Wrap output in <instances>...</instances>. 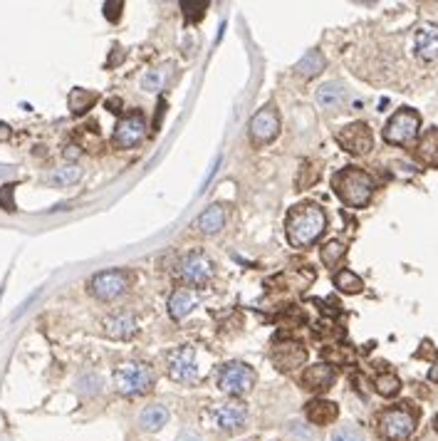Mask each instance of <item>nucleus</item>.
<instances>
[{"mask_svg":"<svg viewBox=\"0 0 438 441\" xmlns=\"http://www.w3.org/2000/svg\"><path fill=\"white\" fill-rule=\"evenodd\" d=\"M327 228V216L317 204H297L287 213L285 233L292 248H309Z\"/></svg>","mask_w":438,"mask_h":441,"instance_id":"f257e3e1","label":"nucleus"},{"mask_svg":"<svg viewBox=\"0 0 438 441\" xmlns=\"http://www.w3.org/2000/svg\"><path fill=\"white\" fill-rule=\"evenodd\" d=\"M334 193L352 208H364L374 196V179L366 174L364 169L347 166L332 176Z\"/></svg>","mask_w":438,"mask_h":441,"instance_id":"f03ea898","label":"nucleus"},{"mask_svg":"<svg viewBox=\"0 0 438 441\" xmlns=\"http://www.w3.org/2000/svg\"><path fill=\"white\" fill-rule=\"evenodd\" d=\"M154 385V372L144 362H124L114 369V387L124 397L144 394Z\"/></svg>","mask_w":438,"mask_h":441,"instance_id":"7ed1b4c3","label":"nucleus"},{"mask_svg":"<svg viewBox=\"0 0 438 441\" xmlns=\"http://www.w3.org/2000/svg\"><path fill=\"white\" fill-rule=\"evenodd\" d=\"M416 429V411L402 404V407H391V409L379 414V434L389 441H404L414 434Z\"/></svg>","mask_w":438,"mask_h":441,"instance_id":"20e7f679","label":"nucleus"},{"mask_svg":"<svg viewBox=\"0 0 438 441\" xmlns=\"http://www.w3.org/2000/svg\"><path fill=\"white\" fill-rule=\"evenodd\" d=\"M419 127H421L419 112L404 107V109H399V112L386 122V127H384V139L389 144L404 147V144H411L419 137Z\"/></svg>","mask_w":438,"mask_h":441,"instance_id":"39448f33","label":"nucleus"},{"mask_svg":"<svg viewBox=\"0 0 438 441\" xmlns=\"http://www.w3.org/2000/svg\"><path fill=\"white\" fill-rule=\"evenodd\" d=\"M218 387L230 397H241L255 387V369L243 362H230L218 372Z\"/></svg>","mask_w":438,"mask_h":441,"instance_id":"423d86ee","label":"nucleus"},{"mask_svg":"<svg viewBox=\"0 0 438 441\" xmlns=\"http://www.w3.org/2000/svg\"><path fill=\"white\" fill-rule=\"evenodd\" d=\"M129 288V273L122 268H111V270H99L89 280V292L97 300H114Z\"/></svg>","mask_w":438,"mask_h":441,"instance_id":"0eeeda50","label":"nucleus"},{"mask_svg":"<svg viewBox=\"0 0 438 441\" xmlns=\"http://www.w3.org/2000/svg\"><path fill=\"white\" fill-rule=\"evenodd\" d=\"M337 144L349 154L364 156L374 147V134H371V129L364 122H354V125H347L337 131Z\"/></svg>","mask_w":438,"mask_h":441,"instance_id":"6e6552de","label":"nucleus"},{"mask_svg":"<svg viewBox=\"0 0 438 441\" xmlns=\"http://www.w3.org/2000/svg\"><path fill=\"white\" fill-rule=\"evenodd\" d=\"M168 374L173 382L179 385H193L198 379V367H196V352L193 347H176L166 354Z\"/></svg>","mask_w":438,"mask_h":441,"instance_id":"1a4fd4ad","label":"nucleus"},{"mask_svg":"<svg viewBox=\"0 0 438 441\" xmlns=\"http://www.w3.org/2000/svg\"><path fill=\"white\" fill-rule=\"evenodd\" d=\"M144 137H146V117L136 109V112L119 119L111 142H114V147H119V149H131L136 144H142Z\"/></svg>","mask_w":438,"mask_h":441,"instance_id":"9d476101","label":"nucleus"},{"mask_svg":"<svg viewBox=\"0 0 438 441\" xmlns=\"http://www.w3.org/2000/svg\"><path fill=\"white\" fill-rule=\"evenodd\" d=\"M250 142L255 147H263V144H270L272 139L280 134V114L275 112V107H263L253 114L250 119Z\"/></svg>","mask_w":438,"mask_h":441,"instance_id":"9b49d317","label":"nucleus"},{"mask_svg":"<svg viewBox=\"0 0 438 441\" xmlns=\"http://www.w3.org/2000/svg\"><path fill=\"white\" fill-rule=\"evenodd\" d=\"M179 278L188 286H204L213 278V263L201 250H193L179 263Z\"/></svg>","mask_w":438,"mask_h":441,"instance_id":"f8f14e48","label":"nucleus"},{"mask_svg":"<svg viewBox=\"0 0 438 441\" xmlns=\"http://www.w3.org/2000/svg\"><path fill=\"white\" fill-rule=\"evenodd\" d=\"M270 360L280 372H292V369H297V367H303L305 362H307V349H305L300 342L278 340L272 345Z\"/></svg>","mask_w":438,"mask_h":441,"instance_id":"ddd939ff","label":"nucleus"},{"mask_svg":"<svg viewBox=\"0 0 438 441\" xmlns=\"http://www.w3.org/2000/svg\"><path fill=\"white\" fill-rule=\"evenodd\" d=\"M210 419L216 424L221 431H228V434H235V431H241L248 422V411L243 404L238 402H223V404H216L213 411H210Z\"/></svg>","mask_w":438,"mask_h":441,"instance_id":"4468645a","label":"nucleus"},{"mask_svg":"<svg viewBox=\"0 0 438 441\" xmlns=\"http://www.w3.org/2000/svg\"><path fill=\"white\" fill-rule=\"evenodd\" d=\"M334 385V367L327 362L307 367L303 372V387L307 391H325Z\"/></svg>","mask_w":438,"mask_h":441,"instance_id":"2eb2a0df","label":"nucleus"},{"mask_svg":"<svg viewBox=\"0 0 438 441\" xmlns=\"http://www.w3.org/2000/svg\"><path fill=\"white\" fill-rule=\"evenodd\" d=\"M136 332V320L131 312H114L105 320V335L111 340H129Z\"/></svg>","mask_w":438,"mask_h":441,"instance_id":"dca6fc26","label":"nucleus"},{"mask_svg":"<svg viewBox=\"0 0 438 441\" xmlns=\"http://www.w3.org/2000/svg\"><path fill=\"white\" fill-rule=\"evenodd\" d=\"M416 55L421 60H438V28L436 25H421L416 30Z\"/></svg>","mask_w":438,"mask_h":441,"instance_id":"f3484780","label":"nucleus"},{"mask_svg":"<svg viewBox=\"0 0 438 441\" xmlns=\"http://www.w3.org/2000/svg\"><path fill=\"white\" fill-rule=\"evenodd\" d=\"M196 305H198L196 292H193L191 288H179V290L168 298V315H171L173 320H184L186 315H191Z\"/></svg>","mask_w":438,"mask_h":441,"instance_id":"a211bd4d","label":"nucleus"},{"mask_svg":"<svg viewBox=\"0 0 438 441\" xmlns=\"http://www.w3.org/2000/svg\"><path fill=\"white\" fill-rule=\"evenodd\" d=\"M315 100H317V105H320L322 109H337V107L344 105L347 89H344V85H342V82L329 80V82H325V85H320V87H317Z\"/></svg>","mask_w":438,"mask_h":441,"instance_id":"6ab92c4d","label":"nucleus"},{"mask_svg":"<svg viewBox=\"0 0 438 441\" xmlns=\"http://www.w3.org/2000/svg\"><path fill=\"white\" fill-rule=\"evenodd\" d=\"M223 226H226V206H221V204L208 206L196 221V228L201 230L204 236H216Z\"/></svg>","mask_w":438,"mask_h":441,"instance_id":"aec40b11","label":"nucleus"},{"mask_svg":"<svg viewBox=\"0 0 438 441\" xmlns=\"http://www.w3.org/2000/svg\"><path fill=\"white\" fill-rule=\"evenodd\" d=\"M340 409H337V404L334 402H327V399H312L307 404V419L317 427H325V424H332L337 419Z\"/></svg>","mask_w":438,"mask_h":441,"instance_id":"412c9836","label":"nucleus"},{"mask_svg":"<svg viewBox=\"0 0 438 441\" xmlns=\"http://www.w3.org/2000/svg\"><path fill=\"white\" fill-rule=\"evenodd\" d=\"M416 159L426 166H438V129H428L416 147Z\"/></svg>","mask_w":438,"mask_h":441,"instance_id":"4be33fe9","label":"nucleus"},{"mask_svg":"<svg viewBox=\"0 0 438 441\" xmlns=\"http://www.w3.org/2000/svg\"><path fill=\"white\" fill-rule=\"evenodd\" d=\"M168 422V409L166 407H161V404H151L146 409L139 414V427L144 431H159L161 427H166Z\"/></svg>","mask_w":438,"mask_h":441,"instance_id":"5701e85b","label":"nucleus"},{"mask_svg":"<svg viewBox=\"0 0 438 441\" xmlns=\"http://www.w3.org/2000/svg\"><path fill=\"white\" fill-rule=\"evenodd\" d=\"M325 69V55L320 50H309L305 52V57L295 65V75L305 77V80H312Z\"/></svg>","mask_w":438,"mask_h":441,"instance_id":"b1692460","label":"nucleus"},{"mask_svg":"<svg viewBox=\"0 0 438 441\" xmlns=\"http://www.w3.org/2000/svg\"><path fill=\"white\" fill-rule=\"evenodd\" d=\"M94 102H97V92H92V89H72L67 97V105H69V112L72 114H85L87 109H92Z\"/></svg>","mask_w":438,"mask_h":441,"instance_id":"393cba45","label":"nucleus"},{"mask_svg":"<svg viewBox=\"0 0 438 441\" xmlns=\"http://www.w3.org/2000/svg\"><path fill=\"white\" fill-rule=\"evenodd\" d=\"M80 179H82V169L77 166V164H67V166L55 169V171L50 174L47 181L52 184V186L67 189V186H72V184H77Z\"/></svg>","mask_w":438,"mask_h":441,"instance_id":"a878e982","label":"nucleus"},{"mask_svg":"<svg viewBox=\"0 0 438 441\" xmlns=\"http://www.w3.org/2000/svg\"><path fill=\"white\" fill-rule=\"evenodd\" d=\"M334 288L342 292H347V295H357V292L364 290V280L359 278L357 273H352V270H340V273L334 275Z\"/></svg>","mask_w":438,"mask_h":441,"instance_id":"bb28decb","label":"nucleus"},{"mask_svg":"<svg viewBox=\"0 0 438 441\" xmlns=\"http://www.w3.org/2000/svg\"><path fill=\"white\" fill-rule=\"evenodd\" d=\"M322 263L327 268H337L342 263V258L347 255V246L342 241H329L325 248H322Z\"/></svg>","mask_w":438,"mask_h":441,"instance_id":"cd10ccee","label":"nucleus"},{"mask_svg":"<svg viewBox=\"0 0 438 441\" xmlns=\"http://www.w3.org/2000/svg\"><path fill=\"white\" fill-rule=\"evenodd\" d=\"M374 387H377V391L382 394V397H394V394H399V389H402V382H399L396 374L384 372L374 379Z\"/></svg>","mask_w":438,"mask_h":441,"instance_id":"c85d7f7f","label":"nucleus"},{"mask_svg":"<svg viewBox=\"0 0 438 441\" xmlns=\"http://www.w3.org/2000/svg\"><path fill=\"white\" fill-rule=\"evenodd\" d=\"M168 80V69H151V72H146V77H144L142 87L146 89V92H161L164 89V85H166Z\"/></svg>","mask_w":438,"mask_h":441,"instance_id":"c756f323","label":"nucleus"},{"mask_svg":"<svg viewBox=\"0 0 438 441\" xmlns=\"http://www.w3.org/2000/svg\"><path fill=\"white\" fill-rule=\"evenodd\" d=\"M181 8H184V18L188 20V23H198V20L204 18L206 10H208V3H204V0H198V3H181Z\"/></svg>","mask_w":438,"mask_h":441,"instance_id":"7c9ffc66","label":"nucleus"},{"mask_svg":"<svg viewBox=\"0 0 438 441\" xmlns=\"http://www.w3.org/2000/svg\"><path fill=\"white\" fill-rule=\"evenodd\" d=\"M332 441H364V434H362V431H359L357 427H352V424H347V427L334 429Z\"/></svg>","mask_w":438,"mask_h":441,"instance_id":"2f4dec72","label":"nucleus"},{"mask_svg":"<svg viewBox=\"0 0 438 441\" xmlns=\"http://www.w3.org/2000/svg\"><path fill=\"white\" fill-rule=\"evenodd\" d=\"M287 434L295 436V439H300V441H315V431H312L309 427H305L303 422L287 424Z\"/></svg>","mask_w":438,"mask_h":441,"instance_id":"473e14b6","label":"nucleus"},{"mask_svg":"<svg viewBox=\"0 0 438 441\" xmlns=\"http://www.w3.org/2000/svg\"><path fill=\"white\" fill-rule=\"evenodd\" d=\"M12 191L15 186L8 184V186H0V206L6 208V211H15V204H12Z\"/></svg>","mask_w":438,"mask_h":441,"instance_id":"72a5a7b5","label":"nucleus"},{"mask_svg":"<svg viewBox=\"0 0 438 441\" xmlns=\"http://www.w3.org/2000/svg\"><path fill=\"white\" fill-rule=\"evenodd\" d=\"M124 8L122 0H114V3H105V15L111 20V23H117L119 20V10Z\"/></svg>","mask_w":438,"mask_h":441,"instance_id":"f704fd0d","label":"nucleus"},{"mask_svg":"<svg viewBox=\"0 0 438 441\" xmlns=\"http://www.w3.org/2000/svg\"><path fill=\"white\" fill-rule=\"evenodd\" d=\"M99 385H102V382H99V379L94 377V374H89L87 379H80L82 391H87V394H97V391H99Z\"/></svg>","mask_w":438,"mask_h":441,"instance_id":"c9c22d12","label":"nucleus"},{"mask_svg":"<svg viewBox=\"0 0 438 441\" xmlns=\"http://www.w3.org/2000/svg\"><path fill=\"white\" fill-rule=\"evenodd\" d=\"M37 295H40V290H35V292H32V295H30V298H28V300H25V303H23V305H20V310H18V312H15V315H12V320H15V317H20V315H23V312H25V310H28V308H30V303H32V300H35V298H37Z\"/></svg>","mask_w":438,"mask_h":441,"instance_id":"e433bc0d","label":"nucleus"},{"mask_svg":"<svg viewBox=\"0 0 438 441\" xmlns=\"http://www.w3.org/2000/svg\"><path fill=\"white\" fill-rule=\"evenodd\" d=\"M10 134H12V129L6 125V122H0V142H8L10 139Z\"/></svg>","mask_w":438,"mask_h":441,"instance_id":"4c0bfd02","label":"nucleus"},{"mask_svg":"<svg viewBox=\"0 0 438 441\" xmlns=\"http://www.w3.org/2000/svg\"><path fill=\"white\" fill-rule=\"evenodd\" d=\"M179 441H201V436L193 434V431H186V434H181Z\"/></svg>","mask_w":438,"mask_h":441,"instance_id":"58836bf2","label":"nucleus"},{"mask_svg":"<svg viewBox=\"0 0 438 441\" xmlns=\"http://www.w3.org/2000/svg\"><path fill=\"white\" fill-rule=\"evenodd\" d=\"M428 379H431V382H438V365H433L431 369H428Z\"/></svg>","mask_w":438,"mask_h":441,"instance_id":"ea45409f","label":"nucleus"},{"mask_svg":"<svg viewBox=\"0 0 438 441\" xmlns=\"http://www.w3.org/2000/svg\"><path fill=\"white\" fill-rule=\"evenodd\" d=\"M6 176H10V169H8V166H0V179H6Z\"/></svg>","mask_w":438,"mask_h":441,"instance_id":"a19ab883","label":"nucleus"},{"mask_svg":"<svg viewBox=\"0 0 438 441\" xmlns=\"http://www.w3.org/2000/svg\"><path fill=\"white\" fill-rule=\"evenodd\" d=\"M433 427H436V431H438V416H436V422H433Z\"/></svg>","mask_w":438,"mask_h":441,"instance_id":"79ce46f5","label":"nucleus"},{"mask_svg":"<svg viewBox=\"0 0 438 441\" xmlns=\"http://www.w3.org/2000/svg\"><path fill=\"white\" fill-rule=\"evenodd\" d=\"M0 295H3V290H0Z\"/></svg>","mask_w":438,"mask_h":441,"instance_id":"37998d69","label":"nucleus"}]
</instances>
